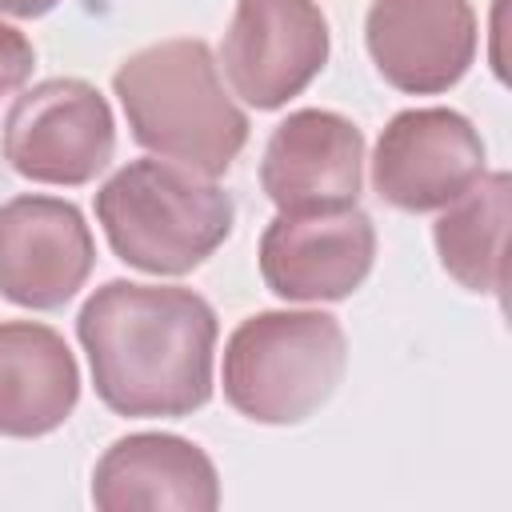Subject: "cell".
Segmentation results:
<instances>
[{
	"instance_id": "obj_5",
	"label": "cell",
	"mask_w": 512,
	"mask_h": 512,
	"mask_svg": "<svg viewBox=\"0 0 512 512\" xmlns=\"http://www.w3.org/2000/svg\"><path fill=\"white\" fill-rule=\"evenodd\" d=\"M116 152V120L108 100L76 76H56L24 96L4 116V160L36 184L76 188L96 180Z\"/></svg>"
},
{
	"instance_id": "obj_10",
	"label": "cell",
	"mask_w": 512,
	"mask_h": 512,
	"mask_svg": "<svg viewBox=\"0 0 512 512\" xmlns=\"http://www.w3.org/2000/svg\"><path fill=\"white\" fill-rule=\"evenodd\" d=\"M364 44L396 92L436 96L476 60V12L468 0H372Z\"/></svg>"
},
{
	"instance_id": "obj_7",
	"label": "cell",
	"mask_w": 512,
	"mask_h": 512,
	"mask_svg": "<svg viewBox=\"0 0 512 512\" xmlns=\"http://www.w3.org/2000/svg\"><path fill=\"white\" fill-rule=\"evenodd\" d=\"M484 176V140L452 108H408L372 152V188L400 212H440Z\"/></svg>"
},
{
	"instance_id": "obj_4",
	"label": "cell",
	"mask_w": 512,
	"mask_h": 512,
	"mask_svg": "<svg viewBox=\"0 0 512 512\" xmlns=\"http://www.w3.org/2000/svg\"><path fill=\"white\" fill-rule=\"evenodd\" d=\"M348 340L328 312H256L224 344V400L256 424H304L328 404Z\"/></svg>"
},
{
	"instance_id": "obj_8",
	"label": "cell",
	"mask_w": 512,
	"mask_h": 512,
	"mask_svg": "<svg viewBox=\"0 0 512 512\" xmlns=\"http://www.w3.org/2000/svg\"><path fill=\"white\" fill-rule=\"evenodd\" d=\"M260 276L280 300L320 304L352 296L376 260V228L356 204L280 212L260 236Z\"/></svg>"
},
{
	"instance_id": "obj_1",
	"label": "cell",
	"mask_w": 512,
	"mask_h": 512,
	"mask_svg": "<svg viewBox=\"0 0 512 512\" xmlns=\"http://www.w3.org/2000/svg\"><path fill=\"white\" fill-rule=\"evenodd\" d=\"M96 396L116 416H192L212 400L216 312L180 284L108 280L76 316Z\"/></svg>"
},
{
	"instance_id": "obj_13",
	"label": "cell",
	"mask_w": 512,
	"mask_h": 512,
	"mask_svg": "<svg viewBox=\"0 0 512 512\" xmlns=\"http://www.w3.org/2000/svg\"><path fill=\"white\" fill-rule=\"evenodd\" d=\"M80 400V368L64 336L36 320L0 324V436L56 432Z\"/></svg>"
},
{
	"instance_id": "obj_3",
	"label": "cell",
	"mask_w": 512,
	"mask_h": 512,
	"mask_svg": "<svg viewBox=\"0 0 512 512\" xmlns=\"http://www.w3.org/2000/svg\"><path fill=\"white\" fill-rule=\"evenodd\" d=\"M96 220L128 268L184 276L232 236L236 204L212 176L148 156L100 184Z\"/></svg>"
},
{
	"instance_id": "obj_14",
	"label": "cell",
	"mask_w": 512,
	"mask_h": 512,
	"mask_svg": "<svg viewBox=\"0 0 512 512\" xmlns=\"http://www.w3.org/2000/svg\"><path fill=\"white\" fill-rule=\"evenodd\" d=\"M508 200L512 176L484 172L464 196L440 208L432 240L444 272L480 296L504 292V240H508Z\"/></svg>"
},
{
	"instance_id": "obj_15",
	"label": "cell",
	"mask_w": 512,
	"mask_h": 512,
	"mask_svg": "<svg viewBox=\"0 0 512 512\" xmlns=\"http://www.w3.org/2000/svg\"><path fill=\"white\" fill-rule=\"evenodd\" d=\"M32 68H36L32 40L12 24H0V100L20 92L28 84V76H32Z\"/></svg>"
},
{
	"instance_id": "obj_16",
	"label": "cell",
	"mask_w": 512,
	"mask_h": 512,
	"mask_svg": "<svg viewBox=\"0 0 512 512\" xmlns=\"http://www.w3.org/2000/svg\"><path fill=\"white\" fill-rule=\"evenodd\" d=\"M60 0H0V12L8 16H20V20H36L44 12H52Z\"/></svg>"
},
{
	"instance_id": "obj_6",
	"label": "cell",
	"mask_w": 512,
	"mask_h": 512,
	"mask_svg": "<svg viewBox=\"0 0 512 512\" xmlns=\"http://www.w3.org/2000/svg\"><path fill=\"white\" fill-rule=\"evenodd\" d=\"M220 60L244 104L284 108L328 64V20L316 0H236Z\"/></svg>"
},
{
	"instance_id": "obj_9",
	"label": "cell",
	"mask_w": 512,
	"mask_h": 512,
	"mask_svg": "<svg viewBox=\"0 0 512 512\" xmlns=\"http://www.w3.org/2000/svg\"><path fill=\"white\" fill-rule=\"evenodd\" d=\"M96 264L92 232L72 200L12 196L0 204V296L52 312L64 308Z\"/></svg>"
},
{
	"instance_id": "obj_11",
	"label": "cell",
	"mask_w": 512,
	"mask_h": 512,
	"mask_svg": "<svg viewBox=\"0 0 512 512\" xmlns=\"http://www.w3.org/2000/svg\"><path fill=\"white\" fill-rule=\"evenodd\" d=\"M364 136L324 108H300L280 120L264 144L260 188L280 212H328L360 200Z\"/></svg>"
},
{
	"instance_id": "obj_12",
	"label": "cell",
	"mask_w": 512,
	"mask_h": 512,
	"mask_svg": "<svg viewBox=\"0 0 512 512\" xmlns=\"http://www.w3.org/2000/svg\"><path fill=\"white\" fill-rule=\"evenodd\" d=\"M92 504L100 512H216L220 476L200 444L172 432H132L96 460Z\"/></svg>"
},
{
	"instance_id": "obj_2",
	"label": "cell",
	"mask_w": 512,
	"mask_h": 512,
	"mask_svg": "<svg viewBox=\"0 0 512 512\" xmlns=\"http://www.w3.org/2000/svg\"><path fill=\"white\" fill-rule=\"evenodd\" d=\"M112 92L136 144L212 180L224 176L248 144V116L224 92L204 40L176 36L132 52L116 68Z\"/></svg>"
}]
</instances>
